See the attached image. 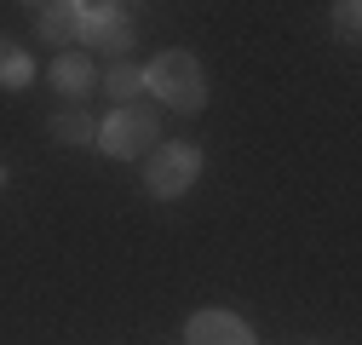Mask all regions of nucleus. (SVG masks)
<instances>
[{
  "instance_id": "obj_9",
  "label": "nucleus",
  "mask_w": 362,
  "mask_h": 345,
  "mask_svg": "<svg viewBox=\"0 0 362 345\" xmlns=\"http://www.w3.org/2000/svg\"><path fill=\"white\" fill-rule=\"evenodd\" d=\"M52 139L58 144H98V121L86 110H58L52 115Z\"/></svg>"
},
{
  "instance_id": "obj_5",
  "label": "nucleus",
  "mask_w": 362,
  "mask_h": 345,
  "mask_svg": "<svg viewBox=\"0 0 362 345\" xmlns=\"http://www.w3.org/2000/svg\"><path fill=\"white\" fill-rule=\"evenodd\" d=\"M185 334H190V345H253V328L236 311H196Z\"/></svg>"
},
{
  "instance_id": "obj_3",
  "label": "nucleus",
  "mask_w": 362,
  "mask_h": 345,
  "mask_svg": "<svg viewBox=\"0 0 362 345\" xmlns=\"http://www.w3.org/2000/svg\"><path fill=\"white\" fill-rule=\"evenodd\" d=\"M196 172H202V150L196 144H161L144 161V190L161 196V201H173V196H185L196 185Z\"/></svg>"
},
{
  "instance_id": "obj_2",
  "label": "nucleus",
  "mask_w": 362,
  "mask_h": 345,
  "mask_svg": "<svg viewBox=\"0 0 362 345\" xmlns=\"http://www.w3.org/2000/svg\"><path fill=\"white\" fill-rule=\"evenodd\" d=\"M156 139H161V127H156V110H144V104H127V110H115V115L98 127V144H104V156H115V161H132V156L156 150Z\"/></svg>"
},
{
  "instance_id": "obj_1",
  "label": "nucleus",
  "mask_w": 362,
  "mask_h": 345,
  "mask_svg": "<svg viewBox=\"0 0 362 345\" xmlns=\"http://www.w3.org/2000/svg\"><path fill=\"white\" fill-rule=\"evenodd\" d=\"M144 93H156L167 110L196 115V110L207 104V75H202V64H196L190 52H161V58L144 69Z\"/></svg>"
},
{
  "instance_id": "obj_7",
  "label": "nucleus",
  "mask_w": 362,
  "mask_h": 345,
  "mask_svg": "<svg viewBox=\"0 0 362 345\" xmlns=\"http://www.w3.org/2000/svg\"><path fill=\"white\" fill-rule=\"evenodd\" d=\"M75 6L81 0H52V6H35V29H40V40H75Z\"/></svg>"
},
{
  "instance_id": "obj_8",
  "label": "nucleus",
  "mask_w": 362,
  "mask_h": 345,
  "mask_svg": "<svg viewBox=\"0 0 362 345\" xmlns=\"http://www.w3.org/2000/svg\"><path fill=\"white\" fill-rule=\"evenodd\" d=\"M104 93H110L121 110H127V104H139V98H144V69H139V64H127V58L110 64V69H104Z\"/></svg>"
},
{
  "instance_id": "obj_6",
  "label": "nucleus",
  "mask_w": 362,
  "mask_h": 345,
  "mask_svg": "<svg viewBox=\"0 0 362 345\" xmlns=\"http://www.w3.org/2000/svg\"><path fill=\"white\" fill-rule=\"evenodd\" d=\"M52 86L64 98H86L98 86V69H93V58H52Z\"/></svg>"
},
{
  "instance_id": "obj_11",
  "label": "nucleus",
  "mask_w": 362,
  "mask_h": 345,
  "mask_svg": "<svg viewBox=\"0 0 362 345\" xmlns=\"http://www.w3.org/2000/svg\"><path fill=\"white\" fill-rule=\"evenodd\" d=\"M334 23H339V35H345V40H356V23H362V6H356V0H339V6H334Z\"/></svg>"
},
{
  "instance_id": "obj_10",
  "label": "nucleus",
  "mask_w": 362,
  "mask_h": 345,
  "mask_svg": "<svg viewBox=\"0 0 362 345\" xmlns=\"http://www.w3.org/2000/svg\"><path fill=\"white\" fill-rule=\"evenodd\" d=\"M29 81H35V64L12 47L6 35H0V86H12V93H18V86H29Z\"/></svg>"
},
{
  "instance_id": "obj_4",
  "label": "nucleus",
  "mask_w": 362,
  "mask_h": 345,
  "mask_svg": "<svg viewBox=\"0 0 362 345\" xmlns=\"http://www.w3.org/2000/svg\"><path fill=\"white\" fill-rule=\"evenodd\" d=\"M75 35H86L98 47V58H115V64L132 52V18L121 6H86L81 0L75 6Z\"/></svg>"
}]
</instances>
